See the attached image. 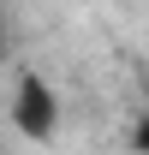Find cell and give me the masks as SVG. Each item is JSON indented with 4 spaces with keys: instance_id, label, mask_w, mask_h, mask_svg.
Here are the masks:
<instances>
[{
    "instance_id": "3957f363",
    "label": "cell",
    "mask_w": 149,
    "mask_h": 155,
    "mask_svg": "<svg viewBox=\"0 0 149 155\" xmlns=\"http://www.w3.org/2000/svg\"><path fill=\"white\" fill-rule=\"evenodd\" d=\"M0 54H6V36H0Z\"/></svg>"
},
{
    "instance_id": "7a4b0ae2",
    "label": "cell",
    "mask_w": 149,
    "mask_h": 155,
    "mask_svg": "<svg viewBox=\"0 0 149 155\" xmlns=\"http://www.w3.org/2000/svg\"><path fill=\"white\" fill-rule=\"evenodd\" d=\"M131 149H137V155H149V114L137 119V131H131Z\"/></svg>"
},
{
    "instance_id": "6da1fadb",
    "label": "cell",
    "mask_w": 149,
    "mask_h": 155,
    "mask_svg": "<svg viewBox=\"0 0 149 155\" xmlns=\"http://www.w3.org/2000/svg\"><path fill=\"white\" fill-rule=\"evenodd\" d=\"M12 125H18L24 137H54L60 125V101L54 90H48V78H18V96H12Z\"/></svg>"
}]
</instances>
